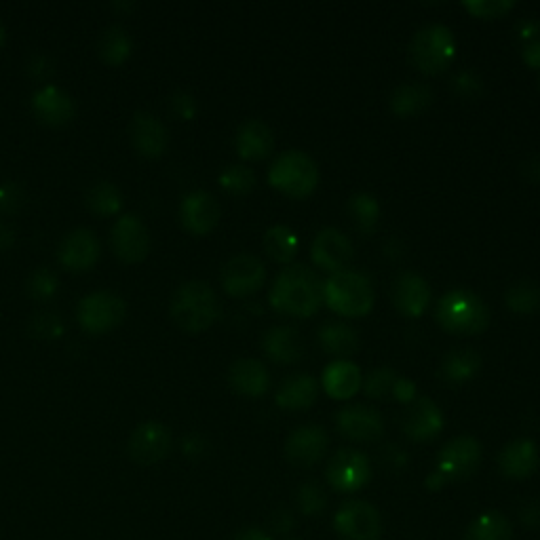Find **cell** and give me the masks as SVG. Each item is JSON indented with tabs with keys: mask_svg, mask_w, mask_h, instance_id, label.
Wrapping results in <instances>:
<instances>
[{
	"mask_svg": "<svg viewBox=\"0 0 540 540\" xmlns=\"http://www.w3.org/2000/svg\"><path fill=\"white\" fill-rule=\"evenodd\" d=\"M393 395L397 397V401H401V403L408 405V403H412V401L416 399V384H414L412 380H408V378H401V376H399V380H397V384H395Z\"/></svg>",
	"mask_w": 540,
	"mask_h": 540,
	"instance_id": "obj_50",
	"label": "cell"
},
{
	"mask_svg": "<svg viewBox=\"0 0 540 540\" xmlns=\"http://www.w3.org/2000/svg\"><path fill=\"white\" fill-rule=\"evenodd\" d=\"M401 429L412 441L427 443L441 433L443 414L429 397H416L403 412Z\"/></svg>",
	"mask_w": 540,
	"mask_h": 540,
	"instance_id": "obj_16",
	"label": "cell"
},
{
	"mask_svg": "<svg viewBox=\"0 0 540 540\" xmlns=\"http://www.w3.org/2000/svg\"><path fill=\"white\" fill-rule=\"evenodd\" d=\"M112 247L125 262H140L150 252V233L146 224L133 214L121 216L112 226Z\"/></svg>",
	"mask_w": 540,
	"mask_h": 540,
	"instance_id": "obj_15",
	"label": "cell"
},
{
	"mask_svg": "<svg viewBox=\"0 0 540 540\" xmlns=\"http://www.w3.org/2000/svg\"><path fill=\"white\" fill-rule=\"evenodd\" d=\"M171 317L184 332H205L220 317L218 296L205 281H186L173 294Z\"/></svg>",
	"mask_w": 540,
	"mask_h": 540,
	"instance_id": "obj_2",
	"label": "cell"
},
{
	"mask_svg": "<svg viewBox=\"0 0 540 540\" xmlns=\"http://www.w3.org/2000/svg\"><path fill=\"white\" fill-rule=\"evenodd\" d=\"M395 308L405 317H420L431 304L429 283L416 273H401L393 285Z\"/></svg>",
	"mask_w": 540,
	"mask_h": 540,
	"instance_id": "obj_22",
	"label": "cell"
},
{
	"mask_svg": "<svg viewBox=\"0 0 540 540\" xmlns=\"http://www.w3.org/2000/svg\"><path fill=\"white\" fill-rule=\"evenodd\" d=\"M220 186L230 195H249L256 186V173L245 165H230L220 173Z\"/></svg>",
	"mask_w": 540,
	"mask_h": 540,
	"instance_id": "obj_38",
	"label": "cell"
},
{
	"mask_svg": "<svg viewBox=\"0 0 540 540\" xmlns=\"http://www.w3.org/2000/svg\"><path fill=\"white\" fill-rule=\"evenodd\" d=\"M481 89H484V83H481L475 72H460L454 79V91L460 98H475V95L481 93Z\"/></svg>",
	"mask_w": 540,
	"mask_h": 540,
	"instance_id": "obj_46",
	"label": "cell"
},
{
	"mask_svg": "<svg viewBox=\"0 0 540 540\" xmlns=\"http://www.w3.org/2000/svg\"><path fill=\"white\" fill-rule=\"evenodd\" d=\"M233 540H270V536L260 528H245L235 534Z\"/></svg>",
	"mask_w": 540,
	"mask_h": 540,
	"instance_id": "obj_54",
	"label": "cell"
},
{
	"mask_svg": "<svg viewBox=\"0 0 540 540\" xmlns=\"http://www.w3.org/2000/svg\"><path fill=\"white\" fill-rule=\"evenodd\" d=\"M230 387L245 397H260L268 391L270 376L258 359H237L228 372Z\"/></svg>",
	"mask_w": 540,
	"mask_h": 540,
	"instance_id": "obj_27",
	"label": "cell"
},
{
	"mask_svg": "<svg viewBox=\"0 0 540 540\" xmlns=\"http://www.w3.org/2000/svg\"><path fill=\"white\" fill-rule=\"evenodd\" d=\"M87 203L95 211V214L114 216V214H119V209L123 207V195L112 182L102 180V182H95L89 188Z\"/></svg>",
	"mask_w": 540,
	"mask_h": 540,
	"instance_id": "obj_36",
	"label": "cell"
},
{
	"mask_svg": "<svg viewBox=\"0 0 540 540\" xmlns=\"http://www.w3.org/2000/svg\"><path fill=\"white\" fill-rule=\"evenodd\" d=\"M323 302L342 317H365L374 306V287L365 275L344 268L323 283Z\"/></svg>",
	"mask_w": 540,
	"mask_h": 540,
	"instance_id": "obj_4",
	"label": "cell"
},
{
	"mask_svg": "<svg viewBox=\"0 0 540 540\" xmlns=\"http://www.w3.org/2000/svg\"><path fill=\"white\" fill-rule=\"evenodd\" d=\"M522 171H524V176H526L528 182L540 186V157H534L528 163H524Z\"/></svg>",
	"mask_w": 540,
	"mask_h": 540,
	"instance_id": "obj_53",
	"label": "cell"
},
{
	"mask_svg": "<svg viewBox=\"0 0 540 540\" xmlns=\"http://www.w3.org/2000/svg\"><path fill=\"white\" fill-rule=\"evenodd\" d=\"M15 243V230L9 224H0V249H9Z\"/></svg>",
	"mask_w": 540,
	"mask_h": 540,
	"instance_id": "obj_56",
	"label": "cell"
},
{
	"mask_svg": "<svg viewBox=\"0 0 540 540\" xmlns=\"http://www.w3.org/2000/svg\"><path fill=\"white\" fill-rule=\"evenodd\" d=\"M275 148V135L264 121L249 119L237 131V152L245 161H262Z\"/></svg>",
	"mask_w": 540,
	"mask_h": 540,
	"instance_id": "obj_26",
	"label": "cell"
},
{
	"mask_svg": "<svg viewBox=\"0 0 540 540\" xmlns=\"http://www.w3.org/2000/svg\"><path fill=\"white\" fill-rule=\"evenodd\" d=\"M517 32H519V36L524 38V41L532 43L534 38L540 34V22H538V19H524V22L519 24Z\"/></svg>",
	"mask_w": 540,
	"mask_h": 540,
	"instance_id": "obj_51",
	"label": "cell"
},
{
	"mask_svg": "<svg viewBox=\"0 0 540 540\" xmlns=\"http://www.w3.org/2000/svg\"><path fill=\"white\" fill-rule=\"evenodd\" d=\"M435 319L448 334L477 336L490 325V308L469 289H452L439 300Z\"/></svg>",
	"mask_w": 540,
	"mask_h": 540,
	"instance_id": "obj_3",
	"label": "cell"
},
{
	"mask_svg": "<svg viewBox=\"0 0 540 540\" xmlns=\"http://www.w3.org/2000/svg\"><path fill=\"white\" fill-rule=\"evenodd\" d=\"M275 399L283 410H308L317 399V380L311 374L289 376L281 382Z\"/></svg>",
	"mask_w": 540,
	"mask_h": 540,
	"instance_id": "obj_28",
	"label": "cell"
},
{
	"mask_svg": "<svg viewBox=\"0 0 540 540\" xmlns=\"http://www.w3.org/2000/svg\"><path fill=\"white\" fill-rule=\"evenodd\" d=\"M473 17H481V19H496L507 15L515 3L513 0H467V3H462Z\"/></svg>",
	"mask_w": 540,
	"mask_h": 540,
	"instance_id": "obj_42",
	"label": "cell"
},
{
	"mask_svg": "<svg viewBox=\"0 0 540 540\" xmlns=\"http://www.w3.org/2000/svg\"><path fill=\"white\" fill-rule=\"evenodd\" d=\"M131 49H133V41L129 32L114 24V26H108L102 36H100V55L102 60L110 66H119L123 64L127 57L131 55Z\"/></svg>",
	"mask_w": 540,
	"mask_h": 540,
	"instance_id": "obj_34",
	"label": "cell"
},
{
	"mask_svg": "<svg viewBox=\"0 0 540 540\" xmlns=\"http://www.w3.org/2000/svg\"><path fill=\"white\" fill-rule=\"evenodd\" d=\"M207 448V441L203 435L199 433H190L188 437H184L182 441V452L188 456V458H199Z\"/></svg>",
	"mask_w": 540,
	"mask_h": 540,
	"instance_id": "obj_48",
	"label": "cell"
},
{
	"mask_svg": "<svg viewBox=\"0 0 540 540\" xmlns=\"http://www.w3.org/2000/svg\"><path fill=\"white\" fill-rule=\"evenodd\" d=\"M511 519L498 511H488L477 515L462 540H513Z\"/></svg>",
	"mask_w": 540,
	"mask_h": 540,
	"instance_id": "obj_31",
	"label": "cell"
},
{
	"mask_svg": "<svg viewBox=\"0 0 540 540\" xmlns=\"http://www.w3.org/2000/svg\"><path fill=\"white\" fill-rule=\"evenodd\" d=\"M24 203V190L15 182H3L0 184V209L13 214Z\"/></svg>",
	"mask_w": 540,
	"mask_h": 540,
	"instance_id": "obj_44",
	"label": "cell"
},
{
	"mask_svg": "<svg viewBox=\"0 0 540 540\" xmlns=\"http://www.w3.org/2000/svg\"><path fill=\"white\" fill-rule=\"evenodd\" d=\"M3 43H5V26L0 24V45H3Z\"/></svg>",
	"mask_w": 540,
	"mask_h": 540,
	"instance_id": "obj_57",
	"label": "cell"
},
{
	"mask_svg": "<svg viewBox=\"0 0 540 540\" xmlns=\"http://www.w3.org/2000/svg\"><path fill=\"white\" fill-rule=\"evenodd\" d=\"M505 304L509 311L519 313V315L536 313L540 308V285L534 281L513 283L505 294Z\"/></svg>",
	"mask_w": 540,
	"mask_h": 540,
	"instance_id": "obj_35",
	"label": "cell"
},
{
	"mask_svg": "<svg viewBox=\"0 0 540 540\" xmlns=\"http://www.w3.org/2000/svg\"><path fill=\"white\" fill-rule=\"evenodd\" d=\"M524 62L532 68H540V41H532L524 45Z\"/></svg>",
	"mask_w": 540,
	"mask_h": 540,
	"instance_id": "obj_52",
	"label": "cell"
},
{
	"mask_svg": "<svg viewBox=\"0 0 540 540\" xmlns=\"http://www.w3.org/2000/svg\"><path fill=\"white\" fill-rule=\"evenodd\" d=\"M338 431L351 441H376L384 433L380 412L368 405H346L336 416Z\"/></svg>",
	"mask_w": 540,
	"mask_h": 540,
	"instance_id": "obj_18",
	"label": "cell"
},
{
	"mask_svg": "<svg viewBox=\"0 0 540 540\" xmlns=\"http://www.w3.org/2000/svg\"><path fill=\"white\" fill-rule=\"evenodd\" d=\"M220 203L205 190H195L184 197L180 205V220L192 235H207L220 222Z\"/></svg>",
	"mask_w": 540,
	"mask_h": 540,
	"instance_id": "obj_17",
	"label": "cell"
},
{
	"mask_svg": "<svg viewBox=\"0 0 540 540\" xmlns=\"http://www.w3.org/2000/svg\"><path fill=\"white\" fill-rule=\"evenodd\" d=\"M540 465V452L532 439H515L498 454V469L509 479H528Z\"/></svg>",
	"mask_w": 540,
	"mask_h": 540,
	"instance_id": "obj_21",
	"label": "cell"
},
{
	"mask_svg": "<svg viewBox=\"0 0 540 540\" xmlns=\"http://www.w3.org/2000/svg\"><path fill=\"white\" fill-rule=\"evenodd\" d=\"M334 530L344 540H380V511L365 500H346L334 515Z\"/></svg>",
	"mask_w": 540,
	"mask_h": 540,
	"instance_id": "obj_10",
	"label": "cell"
},
{
	"mask_svg": "<svg viewBox=\"0 0 540 540\" xmlns=\"http://www.w3.org/2000/svg\"><path fill=\"white\" fill-rule=\"evenodd\" d=\"M266 266L254 254H239L230 258L222 268V285L230 296L245 298L256 294L264 285Z\"/></svg>",
	"mask_w": 540,
	"mask_h": 540,
	"instance_id": "obj_11",
	"label": "cell"
},
{
	"mask_svg": "<svg viewBox=\"0 0 540 540\" xmlns=\"http://www.w3.org/2000/svg\"><path fill=\"white\" fill-rule=\"evenodd\" d=\"M481 462V443L471 435H460L441 448L437 469L429 475L427 488L441 490L446 484L469 479Z\"/></svg>",
	"mask_w": 540,
	"mask_h": 540,
	"instance_id": "obj_7",
	"label": "cell"
},
{
	"mask_svg": "<svg viewBox=\"0 0 540 540\" xmlns=\"http://www.w3.org/2000/svg\"><path fill=\"white\" fill-rule=\"evenodd\" d=\"M171 450V433L161 422H142L129 439V456L138 465H157Z\"/></svg>",
	"mask_w": 540,
	"mask_h": 540,
	"instance_id": "obj_13",
	"label": "cell"
},
{
	"mask_svg": "<svg viewBox=\"0 0 540 540\" xmlns=\"http://www.w3.org/2000/svg\"><path fill=\"white\" fill-rule=\"evenodd\" d=\"M268 182L292 199L311 197L319 184V167L302 150H287L268 169Z\"/></svg>",
	"mask_w": 540,
	"mask_h": 540,
	"instance_id": "obj_5",
	"label": "cell"
},
{
	"mask_svg": "<svg viewBox=\"0 0 540 540\" xmlns=\"http://www.w3.org/2000/svg\"><path fill=\"white\" fill-rule=\"evenodd\" d=\"M519 519L524 526L540 530V498H528L526 503L519 505Z\"/></svg>",
	"mask_w": 540,
	"mask_h": 540,
	"instance_id": "obj_47",
	"label": "cell"
},
{
	"mask_svg": "<svg viewBox=\"0 0 540 540\" xmlns=\"http://www.w3.org/2000/svg\"><path fill=\"white\" fill-rule=\"evenodd\" d=\"M327 448H330V437H327L325 429L317 427V424H306L287 437L285 456L294 467L308 469L315 467L327 454Z\"/></svg>",
	"mask_w": 540,
	"mask_h": 540,
	"instance_id": "obj_14",
	"label": "cell"
},
{
	"mask_svg": "<svg viewBox=\"0 0 540 540\" xmlns=\"http://www.w3.org/2000/svg\"><path fill=\"white\" fill-rule=\"evenodd\" d=\"M387 450H389L391 454H389V456H384V462H387V465L393 467V469H401V467L405 465V454H403L401 450H397L395 446H389Z\"/></svg>",
	"mask_w": 540,
	"mask_h": 540,
	"instance_id": "obj_55",
	"label": "cell"
},
{
	"mask_svg": "<svg viewBox=\"0 0 540 540\" xmlns=\"http://www.w3.org/2000/svg\"><path fill=\"white\" fill-rule=\"evenodd\" d=\"M325 475L336 492L353 494L370 484L372 465L363 452L355 448H342L327 462Z\"/></svg>",
	"mask_w": 540,
	"mask_h": 540,
	"instance_id": "obj_8",
	"label": "cell"
},
{
	"mask_svg": "<svg viewBox=\"0 0 540 540\" xmlns=\"http://www.w3.org/2000/svg\"><path fill=\"white\" fill-rule=\"evenodd\" d=\"M264 353L275 363H296L304 355V342L298 330L289 325H275L262 338Z\"/></svg>",
	"mask_w": 540,
	"mask_h": 540,
	"instance_id": "obj_25",
	"label": "cell"
},
{
	"mask_svg": "<svg viewBox=\"0 0 540 540\" xmlns=\"http://www.w3.org/2000/svg\"><path fill=\"white\" fill-rule=\"evenodd\" d=\"M129 135L135 150L144 154V157H161L169 144V131L165 123L146 110L133 114L129 123Z\"/></svg>",
	"mask_w": 540,
	"mask_h": 540,
	"instance_id": "obj_19",
	"label": "cell"
},
{
	"mask_svg": "<svg viewBox=\"0 0 540 540\" xmlns=\"http://www.w3.org/2000/svg\"><path fill=\"white\" fill-rule=\"evenodd\" d=\"M319 344L327 355L346 359L359 349V334L346 321H327L319 327Z\"/></svg>",
	"mask_w": 540,
	"mask_h": 540,
	"instance_id": "obj_29",
	"label": "cell"
},
{
	"mask_svg": "<svg viewBox=\"0 0 540 540\" xmlns=\"http://www.w3.org/2000/svg\"><path fill=\"white\" fill-rule=\"evenodd\" d=\"M361 387L363 374L349 359H336L323 370V389L332 399H351L361 391Z\"/></svg>",
	"mask_w": 540,
	"mask_h": 540,
	"instance_id": "obj_24",
	"label": "cell"
},
{
	"mask_svg": "<svg viewBox=\"0 0 540 540\" xmlns=\"http://www.w3.org/2000/svg\"><path fill=\"white\" fill-rule=\"evenodd\" d=\"M32 108L36 117L47 125H66L74 117V102L70 95L57 85H45L32 95Z\"/></svg>",
	"mask_w": 540,
	"mask_h": 540,
	"instance_id": "obj_23",
	"label": "cell"
},
{
	"mask_svg": "<svg viewBox=\"0 0 540 540\" xmlns=\"http://www.w3.org/2000/svg\"><path fill=\"white\" fill-rule=\"evenodd\" d=\"M408 55L412 66L422 74H441L454 62V32L443 24L424 26L412 36Z\"/></svg>",
	"mask_w": 540,
	"mask_h": 540,
	"instance_id": "obj_6",
	"label": "cell"
},
{
	"mask_svg": "<svg viewBox=\"0 0 540 540\" xmlns=\"http://www.w3.org/2000/svg\"><path fill=\"white\" fill-rule=\"evenodd\" d=\"M298 511L306 517H319L327 509V494L317 481H306L296 492Z\"/></svg>",
	"mask_w": 540,
	"mask_h": 540,
	"instance_id": "obj_39",
	"label": "cell"
},
{
	"mask_svg": "<svg viewBox=\"0 0 540 540\" xmlns=\"http://www.w3.org/2000/svg\"><path fill=\"white\" fill-rule=\"evenodd\" d=\"M30 332L36 338H43V340L51 338L53 340V338H60L64 334V323L55 313L41 311L30 319Z\"/></svg>",
	"mask_w": 540,
	"mask_h": 540,
	"instance_id": "obj_41",
	"label": "cell"
},
{
	"mask_svg": "<svg viewBox=\"0 0 540 540\" xmlns=\"http://www.w3.org/2000/svg\"><path fill=\"white\" fill-rule=\"evenodd\" d=\"M268 300L275 311L306 319L315 315L323 304V281L315 270L302 264L287 266L270 287Z\"/></svg>",
	"mask_w": 540,
	"mask_h": 540,
	"instance_id": "obj_1",
	"label": "cell"
},
{
	"mask_svg": "<svg viewBox=\"0 0 540 540\" xmlns=\"http://www.w3.org/2000/svg\"><path fill=\"white\" fill-rule=\"evenodd\" d=\"M481 370V357L475 349L450 351L441 361V376L450 382H467Z\"/></svg>",
	"mask_w": 540,
	"mask_h": 540,
	"instance_id": "obj_32",
	"label": "cell"
},
{
	"mask_svg": "<svg viewBox=\"0 0 540 540\" xmlns=\"http://www.w3.org/2000/svg\"><path fill=\"white\" fill-rule=\"evenodd\" d=\"M433 104V91L422 83L399 85L391 95V110L401 119L414 117Z\"/></svg>",
	"mask_w": 540,
	"mask_h": 540,
	"instance_id": "obj_30",
	"label": "cell"
},
{
	"mask_svg": "<svg viewBox=\"0 0 540 540\" xmlns=\"http://www.w3.org/2000/svg\"><path fill=\"white\" fill-rule=\"evenodd\" d=\"M296 526V517L289 511H277L273 517H270V528L277 534H289Z\"/></svg>",
	"mask_w": 540,
	"mask_h": 540,
	"instance_id": "obj_49",
	"label": "cell"
},
{
	"mask_svg": "<svg viewBox=\"0 0 540 540\" xmlns=\"http://www.w3.org/2000/svg\"><path fill=\"white\" fill-rule=\"evenodd\" d=\"M313 264L334 275L349 266L353 260V243L338 228H323L311 245Z\"/></svg>",
	"mask_w": 540,
	"mask_h": 540,
	"instance_id": "obj_12",
	"label": "cell"
},
{
	"mask_svg": "<svg viewBox=\"0 0 540 540\" xmlns=\"http://www.w3.org/2000/svg\"><path fill=\"white\" fill-rule=\"evenodd\" d=\"M264 252L270 260L289 264L298 254V237L292 228L273 226L264 235Z\"/></svg>",
	"mask_w": 540,
	"mask_h": 540,
	"instance_id": "obj_33",
	"label": "cell"
},
{
	"mask_svg": "<svg viewBox=\"0 0 540 540\" xmlns=\"http://www.w3.org/2000/svg\"><path fill=\"white\" fill-rule=\"evenodd\" d=\"M57 292V277L49 268H36L28 279V294L36 300H47Z\"/></svg>",
	"mask_w": 540,
	"mask_h": 540,
	"instance_id": "obj_43",
	"label": "cell"
},
{
	"mask_svg": "<svg viewBox=\"0 0 540 540\" xmlns=\"http://www.w3.org/2000/svg\"><path fill=\"white\" fill-rule=\"evenodd\" d=\"M349 211H351V218L361 233L368 235L378 226L380 203L376 197L368 195V192H357V195H353L349 199Z\"/></svg>",
	"mask_w": 540,
	"mask_h": 540,
	"instance_id": "obj_37",
	"label": "cell"
},
{
	"mask_svg": "<svg viewBox=\"0 0 540 540\" xmlns=\"http://www.w3.org/2000/svg\"><path fill=\"white\" fill-rule=\"evenodd\" d=\"M171 110L178 119L190 121V119H195V114H197V100L192 98L188 91H176L171 95Z\"/></svg>",
	"mask_w": 540,
	"mask_h": 540,
	"instance_id": "obj_45",
	"label": "cell"
},
{
	"mask_svg": "<svg viewBox=\"0 0 540 540\" xmlns=\"http://www.w3.org/2000/svg\"><path fill=\"white\" fill-rule=\"evenodd\" d=\"M399 374L393 368H376L363 380V391L372 399H384L393 395Z\"/></svg>",
	"mask_w": 540,
	"mask_h": 540,
	"instance_id": "obj_40",
	"label": "cell"
},
{
	"mask_svg": "<svg viewBox=\"0 0 540 540\" xmlns=\"http://www.w3.org/2000/svg\"><path fill=\"white\" fill-rule=\"evenodd\" d=\"M127 313L125 300L112 292H93L79 302V323L89 334H106L121 325Z\"/></svg>",
	"mask_w": 540,
	"mask_h": 540,
	"instance_id": "obj_9",
	"label": "cell"
},
{
	"mask_svg": "<svg viewBox=\"0 0 540 540\" xmlns=\"http://www.w3.org/2000/svg\"><path fill=\"white\" fill-rule=\"evenodd\" d=\"M60 262L70 270H87L100 258V241L89 228H76L60 243Z\"/></svg>",
	"mask_w": 540,
	"mask_h": 540,
	"instance_id": "obj_20",
	"label": "cell"
}]
</instances>
